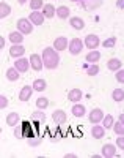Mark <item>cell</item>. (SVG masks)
I'll list each match as a JSON object with an SVG mask.
<instances>
[{"instance_id":"cell-1","label":"cell","mask_w":124,"mask_h":158,"mask_svg":"<svg viewBox=\"0 0 124 158\" xmlns=\"http://www.w3.org/2000/svg\"><path fill=\"white\" fill-rule=\"evenodd\" d=\"M43 62H44V68L47 70H55L58 68L60 65V52L55 49L53 46L52 48H44L43 51Z\"/></svg>"},{"instance_id":"cell-2","label":"cell","mask_w":124,"mask_h":158,"mask_svg":"<svg viewBox=\"0 0 124 158\" xmlns=\"http://www.w3.org/2000/svg\"><path fill=\"white\" fill-rule=\"evenodd\" d=\"M83 48H85V41H83V40L72 38L71 41H69V46H68V51H69L72 56H79L80 52L83 51Z\"/></svg>"},{"instance_id":"cell-3","label":"cell","mask_w":124,"mask_h":158,"mask_svg":"<svg viewBox=\"0 0 124 158\" xmlns=\"http://www.w3.org/2000/svg\"><path fill=\"white\" fill-rule=\"evenodd\" d=\"M17 30L22 32L24 35H30L33 32V22L29 18H21L17 21Z\"/></svg>"},{"instance_id":"cell-4","label":"cell","mask_w":124,"mask_h":158,"mask_svg":"<svg viewBox=\"0 0 124 158\" xmlns=\"http://www.w3.org/2000/svg\"><path fill=\"white\" fill-rule=\"evenodd\" d=\"M104 117H105L104 111H102V109H99V108H96V109H93V111L88 114V120H90V123L96 125V123H102Z\"/></svg>"},{"instance_id":"cell-5","label":"cell","mask_w":124,"mask_h":158,"mask_svg":"<svg viewBox=\"0 0 124 158\" xmlns=\"http://www.w3.org/2000/svg\"><path fill=\"white\" fill-rule=\"evenodd\" d=\"M83 41H85V48H88L90 51H91V49H96V48H99V44H101L99 36H98V35H94V33L87 35Z\"/></svg>"},{"instance_id":"cell-6","label":"cell","mask_w":124,"mask_h":158,"mask_svg":"<svg viewBox=\"0 0 124 158\" xmlns=\"http://www.w3.org/2000/svg\"><path fill=\"white\" fill-rule=\"evenodd\" d=\"M14 67L21 71V73H27L29 71V68H32V65H30V59H25L24 56L16 59L14 60Z\"/></svg>"},{"instance_id":"cell-7","label":"cell","mask_w":124,"mask_h":158,"mask_svg":"<svg viewBox=\"0 0 124 158\" xmlns=\"http://www.w3.org/2000/svg\"><path fill=\"white\" fill-rule=\"evenodd\" d=\"M80 5L85 11H94L102 5V0H80Z\"/></svg>"},{"instance_id":"cell-8","label":"cell","mask_w":124,"mask_h":158,"mask_svg":"<svg viewBox=\"0 0 124 158\" xmlns=\"http://www.w3.org/2000/svg\"><path fill=\"white\" fill-rule=\"evenodd\" d=\"M30 65L35 71H41L44 68V62H43V56L39 54H32L30 56Z\"/></svg>"},{"instance_id":"cell-9","label":"cell","mask_w":124,"mask_h":158,"mask_svg":"<svg viewBox=\"0 0 124 158\" xmlns=\"http://www.w3.org/2000/svg\"><path fill=\"white\" fill-rule=\"evenodd\" d=\"M52 46L57 49L58 52H63V51L68 49V46H69V41H68L66 36H58V38H55V41H53Z\"/></svg>"},{"instance_id":"cell-10","label":"cell","mask_w":124,"mask_h":158,"mask_svg":"<svg viewBox=\"0 0 124 158\" xmlns=\"http://www.w3.org/2000/svg\"><path fill=\"white\" fill-rule=\"evenodd\" d=\"M115 155H116V144H112V142L104 144V146H102V156L112 158Z\"/></svg>"},{"instance_id":"cell-11","label":"cell","mask_w":124,"mask_h":158,"mask_svg":"<svg viewBox=\"0 0 124 158\" xmlns=\"http://www.w3.org/2000/svg\"><path fill=\"white\" fill-rule=\"evenodd\" d=\"M29 19L33 22V25H43L46 16L43 15V11H32L30 16H29Z\"/></svg>"},{"instance_id":"cell-12","label":"cell","mask_w":124,"mask_h":158,"mask_svg":"<svg viewBox=\"0 0 124 158\" xmlns=\"http://www.w3.org/2000/svg\"><path fill=\"white\" fill-rule=\"evenodd\" d=\"M24 54H25V48L22 44H13L10 48V57H13V59H19Z\"/></svg>"},{"instance_id":"cell-13","label":"cell","mask_w":124,"mask_h":158,"mask_svg":"<svg viewBox=\"0 0 124 158\" xmlns=\"http://www.w3.org/2000/svg\"><path fill=\"white\" fill-rule=\"evenodd\" d=\"M33 87H30V85H24L22 89H21V92H19V100L24 103V101H29L30 98H32V94H33Z\"/></svg>"},{"instance_id":"cell-14","label":"cell","mask_w":124,"mask_h":158,"mask_svg":"<svg viewBox=\"0 0 124 158\" xmlns=\"http://www.w3.org/2000/svg\"><path fill=\"white\" fill-rule=\"evenodd\" d=\"M91 136H93L94 139H102V138L105 136V128H104V125H99V123L93 125V128H91Z\"/></svg>"},{"instance_id":"cell-15","label":"cell","mask_w":124,"mask_h":158,"mask_svg":"<svg viewBox=\"0 0 124 158\" xmlns=\"http://www.w3.org/2000/svg\"><path fill=\"white\" fill-rule=\"evenodd\" d=\"M24 33L22 32H19V30H14V32H11L10 35H8V40H10V43L11 44H21L22 41H24Z\"/></svg>"},{"instance_id":"cell-16","label":"cell","mask_w":124,"mask_h":158,"mask_svg":"<svg viewBox=\"0 0 124 158\" xmlns=\"http://www.w3.org/2000/svg\"><path fill=\"white\" fill-rule=\"evenodd\" d=\"M82 98H83V94H82L80 89H71L68 92V100L72 101V103H79Z\"/></svg>"},{"instance_id":"cell-17","label":"cell","mask_w":124,"mask_h":158,"mask_svg":"<svg viewBox=\"0 0 124 158\" xmlns=\"http://www.w3.org/2000/svg\"><path fill=\"white\" fill-rule=\"evenodd\" d=\"M69 25L74 30H82L85 27V21L82 19L80 16H74V18H69Z\"/></svg>"},{"instance_id":"cell-18","label":"cell","mask_w":124,"mask_h":158,"mask_svg":"<svg viewBox=\"0 0 124 158\" xmlns=\"http://www.w3.org/2000/svg\"><path fill=\"white\" fill-rule=\"evenodd\" d=\"M43 15L46 16V19H52L55 15H57V8H55L53 5H50V3H44V6H43Z\"/></svg>"},{"instance_id":"cell-19","label":"cell","mask_w":124,"mask_h":158,"mask_svg":"<svg viewBox=\"0 0 124 158\" xmlns=\"http://www.w3.org/2000/svg\"><path fill=\"white\" fill-rule=\"evenodd\" d=\"M66 118H68V117H66V112L61 111V109H57V111L52 112V120H53L55 123H64Z\"/></svg>"},{"instance_id":"cell-20","label":"cell","mask_w":124,"mask_h":158,"mask_svg":"<svg viewBox=\"0 0 124 158\" xmlns=\"http://www.w3.org/2000/svg\"><path fill=\"white\" fill-rule=\"evenodd\" d=\"M72 115L74 117H83L85 114H87V108L83 106V104H80V101L79 103H74V106H72Z\"/></svg>"},{"instance_id":"cell-21","label":"cell","mask_w":124,"mask_h":158,"mask_svg":"<svg viewBox=\"0 0 124 158\" xmlns=\"http://www.w3.org/2000/svg\"><path fill=\"white\" fill-rule=\"evenodd\" d=\"M88 63H98L101 60V52L96 51V49H91L88 54H87V59H85Z\"/></svg>"},{"instance_id":"cell-22","label":"cell","mask_w":124,"mask_h":158,"mask_svg":"<svg viewBox=\"0 0 124 158\" xmlns=\"http://www.w3.org/2000/svg\"><path fill=\"white\" fill-rule=\"evenodd\" d=\"M19 76H21V71H19L16 67H13V68H8V70H6V79H8V81H13V82H14V81H17V79H19Z\"/></svg>"},{"instance_id":"cell-23","label":"cell","mask_w":124,"mask_h":158,"mask_svg":"<svg viewBox=\"0 0 124 158\" xmlns=\"http://www.w3.org/2000/svg\"><path fill=\"white\" fill-rule=\"evenodd\" d=\"M19 123V114L17 112H10L6 115V125L8 127H17Z\"/></svg>"},{"instance_id":"cell-24","label":"cell","mask_w":124,"mask_h":158,"mask_svg":"<svg viewBox=\"0 0 124 158\" xmlns=\"http://www.w3.org/2000/svg\"><path fill=\"white\" fill-rule=\"evenodd\" d=\"M57 16H58L60 19H69V16H71V10L68 8V6H64V5H61V6L57 8Z\"/></svg>"},{"instance_id":"cell-25","label":"cell","mask_w":124,"mask_h":158,"mask_svg":"<svg viewBox=\"0 0 124 158\" xmlns=\"http://www.w3.org/2000/svg\"><path fill=\"white\" fill-rule=\"evenodd\" d=\"M121 60L119 59H110L108 62H107V68L110 70V71H118L119 68H121Z\"/></svg>"},{"instance_id":"cell-26","label":"cell","mask_w":124,"mask_h":158,"mask_svg":"<svg viewBox=\"0 0 124 158\" xmlns=\"http://www.w3.org/2000/svg\"><path fill=\"white\" fill-rule=\"evenodd\" d=\"M35 89V92H44L47 89V82L44 81V79H35V82L32 85Z\"/></svg>"},{"instance_id":"cell-27","label":"cell","mask_w":124,"mask_h":158,"mask_svg":"<svg viewBox=\"0 0 124 158\" xmlns=\"http://www.w3.org/2000/svg\"><path fill=\"white\" fill-rule=\"evenodd\" d=\"M36 108L41 109V111L47 109V108H49V98H47V97H39V98H36Z\"/></svg>"},{"instance_id":"cell-28","label":"cell","mask_w":124,"mask_h":158,"mask_svg":"<svg viewBox=\"0 0 124 158\" xmlns=\"http://www.w3.org/2000/svg\"><path fill=\"white\" fill-rule=\"evenodd\" d=\"M11 15V6L6 3V2H2L0 3V16L2 18H6Z\"/></svg>"},{"instance_id":"cell-29","label":"cell","mask_w":124,"mask_h":158,"mask_svg":"<svg viewBox=\"0 0 124 158\" xmlns=\"http://www.w3.org/2000/svg\"><path fill=\"white\" fill-rule=\"evenodd\" d=\"M102 125H104V128L105 130H110V128H113V125H115V118H113V115H105L104 117V120H102Z\"/></svg>"},{"instance_id":"cell-30","label":"cell","mask_w":124,"mask_h":158,"mask_svg":"<svg viewBox=\"0 0 124 158\" xmlns=\"http://www.w3.org/2000/svg\"><path fill=\"white\" fill-rule=\"evenodd\" d=\"M112 98H113V101H116V103L122 101V100H124V90H122V89H115V90L112 92Z\"/></svg>"},{"instance_id":"cell-31","label":"cell","mask_w":124,"mask_h":158,"mask_svg":"<svg viewBox=\"0 0 124 158\" xmlns=\"http://www.w3.org/2000/svg\"><path fill=\"white\" fill-rule=\"evenodd\" d=\"M30 10H33V11H39V10H43V6H44V2L43 0H30Z\"/></svg>"},{"instance_id":"cell-32","label":"cell","mask_w":124,"mask_h":158,"mask_svg":"<svg viewBox=\"0 0 124 158\" xmlns=\"http://www.w3.org/2000/svg\"><path fill=\"white\" fill-rule=\"evenodd\" d=\"M113 131H115L118 136H124V123H122L121 120L115 122V125H113Z\"/></svg>"},{"instance_id":"cell-33","label":"cell","mask_w":124,"mask_h":158,"mask_svg":"<svg viewBox=\"0 0 124 158\" xmlns=\"http://www.w3.org/2000/svg\"><path fill=\"white\" fill-rule=\"evenodd\" d=\"M99 71H101V68H99L98 63H91V67L87 68V74H88V76H96Z\"/></svg>"},{"instance_id":"cell-34","label":"cell","mask_w":124,"mask_h":158,"mask_svg":"<svg viewBox=\"0 0 124 158\" xmlns=\"http://www.w3.org/2000/svg\"><path fill=\"white\" fill-rule=\"evenodd\" d=\"M115 44H116V36H110V38H107V40L102 41V46L107 48V49H112Z\"/></svg>"},{"instance_id":"cell-35","label":"cell","mask_w":124,"mask_h":158,"mask_svg":"<svg viewBox=\"0 0 124 158\" xmlns=\"http://www.w3.org/2000/svg\"><path fill=\"white\" fill-rule=\"evenodd\" d=\"M32 118H33V120L41 122V123H44V120H46V114L39 109V111H36V112H33V114H32Z\"/></svg>"},{"instance_id":"cell-36","label":"cell","mask_w":124,"mask_h":158,"mask_svg":"<svg viewBox=\"0 0 124 158\" xmlns=\"http://www.w3.org/2000/svg\"><path fill=\"white\" fill-rule=\"evenodd\" d=\"M41 141H43L41 138H32V136L27 139V142H29V146H30V147H36V146H39Z\"/></svg>"},{"instance_id":"cell-37","label":"cell","mask_w":124,"mask_h":158,"mask_svg":"<svg viewBox=\"0 0 124 158\" xmlns=\"http://www.w3.org/2000/svg\"><path fill=\"white\" fill-rule=\"evenodd\" d=\"M115 77H116V81H118L119 84H124V70L119 68L118 71H115Z\"/></svg>"},{"instance_id":"cell-38","label":"cell","mask_w":124,"mask_h":158,"mask_svg":"<svg viewBox=\"0 0 124 158\" xmlns=\"http://www.w3.org/2000/svg\"><path fill=\"white\" fill-rule=\"evenodd\" d=\"M116 147L124 150V136H118L116 138Z\"/></svg>"},{"instance_id":"cell-39","label":"cell","mask_w":124,"mask_h":158,"mask_svg":"<svg viewBox=\"0 0 124 158\" xmlns=\"http://www.w3.org/2000/svg\"><path fill=\"white\" fill-rule=\"evenodd\" d=\"M6 106H8V98H6L5 95H2V97H0V108L5 109Z\"/></svg>"},{"instance_id":"cell-40","label":"cell","mask_w":124,"mask_h":158,"mask_svg":"<svg viewBox=\"0 0 124 158\" xmlns=\"http://www.w3.org/2000/svg\"><path fill=\"white\" fill-rule=\"evenodd\" d=\"M22 131H24V128L16 127V130H14V136H16L17 139H21V138H22Z\"/></svg>"},{"instance_id":"cell-41","label":"cell","mask_w":124,"mask_h":158,"mask_svg":"<svg viewBox=\"0 0 124 158\" xmlns=\"http://www.w3.org/2000/svg\"><path fill=\"white\" fill-rule=\"evenodd\" d=\"M116 6L119 10H124V0H116Z\"/></svg>"},{"instance_id":"cell-42","label":"cell","mask_w":124,"mask_h":158,"mask_svg":"<svg viewBox=\"0 0 124 158\" xmlns=\"http://www.w3.org/2000/svg\"><path fill=\"white\" fill-rule=\"evenodd\" d=\"M5 44H6V40L2 36V38H0V46H2V48H5Z\"/></svg>"},{"instance_id":"cell-43","label":"cell","mask_w":124,"mask_h":158,"mask_svg":"<svg viewBox=\"0 0 124 158\" xmlns=\"http://www.w3.org/2000/svg\"><path fill=\"white\" fill-rule=\"evenodd\" d=\"M66 156H68V158H76L77 155H76V153H72V152H69V153H66Z\"/></svg>"},{"instance_id":"cell-44","label":"cell","mask_w":124,"mask_h":158,"mask_svg":"<svg viewBox=\"0 0 124 158\" xmlns=\"http://www.w3.org/2000/svg\"><path fill=\"white\" fill-rule=\"evenodd\" d=\"M27 2H30V0H17V3H19V5H25Z\"/></svg>"},{"instance_id":"cell-45","label":"cell","mask_w":124,"mask_h":158,"mask_svg":"<svg viewBox=\"0 0 124 158\" xmlns=\"http://www.w3.org/2000/svg\"><path fill=\"white\" fill-rule=\"evenodd\" d=\"M119 120L124 123V112H122V114H119Z\"/></svg>"},{"instance_id":"cell-46","label":"cell","mask_w":124,"mask_h":158,"mask_svg":"<svg viewBox=\"0 0 124 158\" xmlns=\"http://www.w3.org/2000/svg\"><path fill=\"white\" fill-rule=\"evenodd\" d=\"M69 2H72V3H80V0H69Z\"/></svg>"}]
</instances>
